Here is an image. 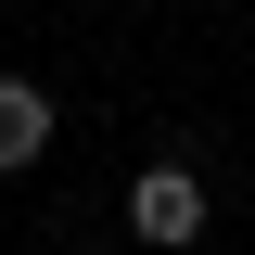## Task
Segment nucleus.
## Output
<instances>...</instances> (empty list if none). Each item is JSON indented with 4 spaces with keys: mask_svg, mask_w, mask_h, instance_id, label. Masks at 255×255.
Returning a JSON list of instances; mask_svg holds the SVG:
<instances>
[{
    "mask_svg": "<svg viewBox=\"0 0 255 255\" xmlns=\"http://www.w3.org/2000/svg\"><path fill=\"white\" fill-rule=\"evenodd\" d=\"M38 153H51V90L38 77H0V179L38 166Z\"/></svg>",
    "mask_w": 255,
    "mask_h": 255,
    "instance_id": "obj_2",
    "label": "nucleus"
},
{
    "mask_svg": "<svg viewBox=\"0 0 255 255\" xmlns=\"http://www.w3.org/2000/svg\"><path fill=\"white\" fill-rule=\"evenodd\" d=\"M128 230L179 255L191 230H204V179H191V166H140V179H128Z\"/></svg>",
    "mask_w": 255,
    "mask_h": 255,
    "instance_id": "obj_1",
    "label": "nucleus"
}]
</instances>
